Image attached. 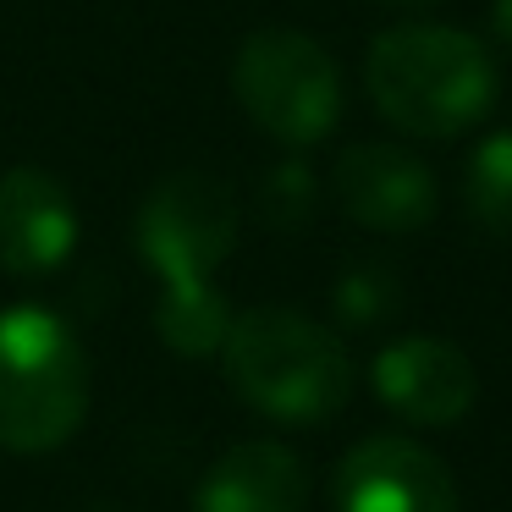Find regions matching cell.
Wrapping results in <instances>:
<instances>
[{
    "mask_svg": "<svg viewBox=\"0 0 512 512\" xmlns=\"http://www.w3.org/2000/svg\"><path fill=\"white\" fill-rule=\"evenodd\" d=\"M364 83L375 111L408 138H457L496 105L490 50L446 23H402L375 34Z\"/></svg>",
    "mask_w": 512,
    "mask_h": 512,
    "instance_id": "obj_1",
    "label": "cell"
},
{
    "mask_svg": "<svg viewBox=\"0 0 512 512\" xmlns=\"http://www.w3.org/2000/svg\"><path fill=\"white\" fill-rule=\"evenodd\" d=\"M89 353L72 325L39 303L0 309V446L56 452L89 419Z\"/></svg>",
    "mask_w": 512,
    "mask_h": 512,
    "instance_id": "obj_3",
    "label": "cell"
},
{
    "mask_svg": "<svg viewBox=\"0 0 512 512\" xmlns=\"http://www.w3.org/2000/svg\"><path fill=\"white\" fill-rule=\"evenodd\" d=\"M78 243L72 193L39 166H12L0 177V270L6 276H50Z\"/></svg>",
    "mask_w": 512,
    "mask_h": 512,
    "instance_id": "obj_9",
    "label": "cell"
},
{
    "mask_svg": "<svg viewBox=\"0 0 512 512\" xmlns=\"http://www.w3.org/2000/svg\"><path fill=\"white\" fill-rule=\"evenodd\" d=\"M375 397L397 419L446 430L474 408L479 375L463 347L441 342V336H402V342L380 347L375 358Z\"/></svg>",
    "mask_w": 512,
    "mask_h": 512,
    "instance_id": "obj_8",
    "label": "cell"
},
{
    "mask_svg": "<svg viewBox=\"0 0 512 512\" xmlns=\"http://www.w3.org/2000/svg\"><path fill=\"white\" fill-rule=\"evenodd\" d=\"M490 28H496V39L512 50V0H496V6H490Z\"/></svg>",
    "mask_w": 512,
    "mask_h": 512,
    "instance_id": "obj_15",
    "label": "cell"
},
{
    "mask_svg": "<svg viewBox=\"0 0 512 512\" xmlns=\"http://www.w3.org/2000/svg\"><path fill=\"white\" fill-rule=\"evenodd\" d=\"M397 309V276L386 265H353L336 281V314L347 325H380Z\"/></svg>",
    "mask_w": 512,
    "mask_h": 512,
    "instance_id": "obj_13",
    "label": "cell"
},
{
    "mask_svg": "<svg viewBox=\"0 0 512 512\" xmlns=\"http://www.w3.org/2000/svg\"><path fill=\"white\" fill-rule=\"evenodd\" d=\"M314 210V177L309 166H276L265 177V215L276 226H298Z\"/></svg>",
    "mask_w": 512,
    "mask_h": 512,
    "instance_id": "obj_14",
    "label": "cell"
},
{
    "mask_svg": "<svg viewBox=\"0 0 512 512\" xmlns=\"http://www.w3.org/2000/svg\"><path fill=\"white\" fill-rule=\"evenodd\" d=\"M237 248V199L204 171L166 177L138 210V254L160 287L215 281V265Z\"/></svg>",
    "mask_w": 512,
    "mask_h": 512,
    "instance_id": "obj_5",
    "label": "cell"
},
{
    "mask_svg": "<svg viewBox=\"0 0 512 512\" xmlns=\"http://www.w3.org/2000/svg\"><path fill=\"white\" fill-rule=\"evenodd\" d=\"M336 512H457V485L408 435H369L336 463Z\"/></svg>",
    "mask_w": 512,
    "mask_h": 512,
    "instance_id": "obj_6",
    "label": "cell"
},
{
    "mask_svg": "<svg viewBox=\"0 0 512 512\" xmlns=\"http://www.w3.org/2000/svg\"><path fill=\"white\" fill-rule=\"evenodd\" d=\"M237 105L254 116L259 133L287 149H309L342 116V72L320 39L298 28H259L232 61Z\"/></svg>",
    "mask_w": 512,
    "mask_h": 512,
    "instance_id": "obj_4",
    "label": "cell"
},
{
    "mask_svg": "<svg viewBox=\"0 0 512 512\" xmlns=\"http://www.w3.org/2000/svg\"><path fill=\"white\" fill-rule=\"evenodd\" d=\"M155 331L171 353L210 358V353H221L226 331H232V303L215 292V281H199V287H160Z\"/></svg>",
    "mask_w": 512,
    "mask_h": 512,
    "instance_id": "obj_11",
    "label": "cell"
},
{
    "mask_svg": "<svg viewBox=\"0 0 512 512\" xmlns=\"http://www.w3.org/2000/svg\"><path fill=\"white\" fill-rule=\"evenodd\" d=\"M336 204L347 210V221L369 226V232H419L430 226L435 204V177L419 155H408L402 144H353L336 155L331 171Z\"/></svg>",
    "mask_w": 512,
    "mask_h": 512,
    "instance_id": "obj_7",
    "label": "cell"
},
{
    "mask_svg": "<svg viewBox=\"0 0 512 512\" xmlns=\"http://www.w3.org/2000/svg\"><path fill=\"white\" fill-rule=\"evenodd\" d=\"M463 199H468V215H474L490 237H512V127L507 133H490L485 144L468 155Z\"/></svg>",
    "mask_w": 512,
    "mask_h": 512,
    "instance_id": "obj_12",
    "label": "cell"
},
{
    "mask_svg": "<svg viewBox=\"0 0 512 512\" xmlns=\"http://www.w3.org/2000/svg\"><path fill=\"white\" fill-rule=\"evenodd\" d=\"M221 369L237 397L276 424H325L353 397V358L342 336L298 309L232 314Z\"/></svg>",
    "mask_w": 512,
    "mask_h": 512,
    "instance_id": "obj_2",
    "label": "cell"
},
{
    "mask_svg": "<svg viewBox=\"0 0 512 512\" xmlns=\"http://www.w3.org/2000/svg\"><path fill=\"white\" fill-rule=\"evenodd\" d=\"M380 6H435V0H380Z\"/></svg>",
    "mask_w": 512,
    "mask_h": 512,
    "instance_id": "obj_16",
    "label": "cell"
},
{
    "mask_svg": "<svg viewBox=\"0 0 512 512\" xmlns=\"http://www.w3.org/2000/svg\"><path fill=\"white\" fill-rule=\"evenodd\" d=\"M199 512H303L309 507V474L298 452L281 441H243L204 468L193 490Z\"/></svg>",
    "mask_w": 512,
    "mask_h": 512,
    "instance_id": "obj_10",
    "label": "cell"
}]
</instances>
